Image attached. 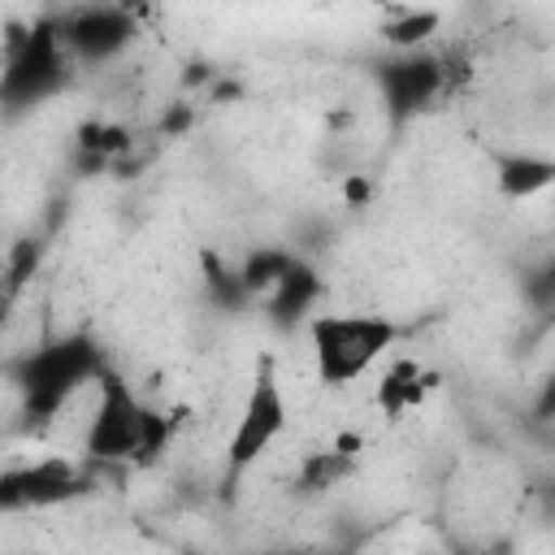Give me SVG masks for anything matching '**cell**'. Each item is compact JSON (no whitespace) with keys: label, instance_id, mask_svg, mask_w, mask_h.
<instances>
[{"label":"cell","instance_id":"cell-1","mask_svg":"<svg viewBox=\"0 0 555 555\" xmlns=\"http://www.w3.org/2000/svg\"><path fill=\"white\" fill-rule=\"evenodd\" d=\"M104 347L91 334H61L39 343L13 364V382L22 395V412L30 421H52L87 382L100 377L104 369Z\"/></svg>","mask_w":555,"mask_h":555},{"label":"cell","instance_id":"cell-2","mask_svg":"<svg viewBox=\"0 0 555 555\" xmlns=\"http://www.w3.org/2000/svg\"><path fill=\"white\" fill-rule=\"evenodd\" d=\"M399 330L377 312H317L308 317L312 369L321 386H351L360 382L390 347Z\"/></svg>","mask_w":555,"mask_h":555},{"label":"cell","instance_id":"cell-3","mask_svg":"<svg viewBox=\"0 0 555 555\" xmlns=\"http://www.w3.org/2000/svg\"><path fill=\"white\" fill-rule=\"evenodd\" d=\"M95 382H100V403H95V412L87 421V438H82L87 455L91 460H104V464L156 455L169 425L152 408H143L139 395L130 390V382L117 377L108 364L100 369Z\"/></svg>","mask_w":555,"mask_h":555},{"label":"cell","instance_id":"cell-4","mask_svg":"<svg viewBox=\"0 0 555 555\" xmlns=\"http://www.w3.org/2000/svg\"><path fill=\"white\" fill-rule=\"evenodd\" d=\"M65 74H69V52L61 43V26L43 17L13 43L9 61L0 65V108L26 113L43 104L52 91H61Z\"/></svg>","mask_w":555,"mask_h":555},{"label":"cell","instance_id":"cell-5","mask_svg":"<svg viewBox=\"0 0 555 555\" xmlns=\"http://www.w3.org/2000/svg\"><path fill=\"white\" fill-rule=\"evenodd\" d=\"M286 421H291L286 390H282V382H278L273 360L264 356V360L256 364V373H251V390H247V399H243V408H238V421H234V429H230V442H225V464H230V473L251 468V464L273 447V438L286 429Z\"/></svg>","mask_w":555,"mask_h":555},{"label":"cell","instance_id":"cell-6","mask_svg":"<svg viewBox=\"0 0 555 555\" xmlns=\"http://www.w3.org/2000/svg\"><path fill=\"white\" fill-rule=\"evenodd\" d=\"M56 26H61V43H65L69 61H82V65H104V61L121 56L139 35L134 17L126 9H117V4L74 9Z\"/></svg>","mask_w":555,"mask_h":555},{"label":"cell","instance_id":"cell-7","mask_svg":"<svg viewBox=\"0 0 555 555\" xmlns=\"http://www.w3.org/2000/svg\"><path fill=\"white\" fill-rule=\"evenodd\" d=\"M447 87V74L434 56L408 48V52H395L382 69H377V91H382V104L395 121H408L416 113H425Z\"/></svg>","mask_w":555,"mask_h":555},{"label":"cell","instance_id":"cell-8","mask_svg":"<svg viewBox=\"0 0 555 555\" xmlns=\"http://www.w3.org/2000/svg\"><path fill=\"white\" fill-rule=\"evenodd\" d=\"M87 490V477L65 460H39L0 473V507H52Z\"/></svg>","mask_w":555,"mask_h":555},{"label":"cell","instance_id":"cell-9","mask_svg":"<svg viewBox=\"0 0 555 555\" xmlns=\"http://www.w3.org/2000/svg\"><path fill=\"white\" fill-rule=\"evenodd\" d=\"M317 295H321V278H317V269L304 264V260H291V264L278 273V282H273L269 317H273L278 325H299V321L312 317Z\"/></svg>","mask_w":555,"mask_h":555},{"label":"cell","instance_id":"cell-10","mask_svg":"<svg viewBox=\"0 0 555 555\" xmlns=\"http://www.w3.org/2000/svg\"><path fill=\"white\" fill-rule=\"evenodd\" d=\"M555 178V165L546 156H533V152H512L499 160V191L507 199H529L538 191H546Z\"/></svg>","mask_w":555,"mask_h":555},{"label":"cell","instance_id":"cell-11","mask_svg":"<svg viewBox=\"0 0 555 555\" xmlns=\"http://www.w3.org/2000/svg\"><path fill=\"white\" fill-rule=\"evenodd\" d=\"M434 386V377L421 369V364H412V360H399L382 382H377V403L390 412V416H403L408 408H416L421 399H425V390Z\"/></svg>","mask_w":555,"mask_h":555},{"label":"cell","instance_id":"cell-12","mask_svg":"<svg viewBox=\"0 0 555 555\" xmlns=\"http://www.w3.org/2000/svg\"><path fill=\"white\" fill-rule=\"evenodd\" d=\"M434 30H438V13H429V9H421V13H403V17H395V22H386V26H382L386 43H390V48H399V52H408V48L425 43Z\"/></svg>","mask_w":555,"mask_h":555},{"label":"cell","instance_id":"cell-13","mask_svg":"<svg viewBox=\"0 0 555 555\" xmlns=\"http://www.w3.org/2000/svg\"><path fill=\"white\" fill-rule=\"evenodd\" d=\"M4 317H9V291H0V325H4Z\"/></svg>","mask_w":555,"mask_h":555}]
</instances>
